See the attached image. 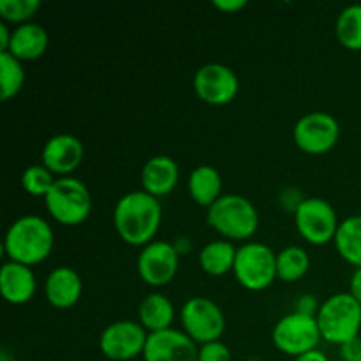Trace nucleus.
Masks as SVG:
<instances>
[{
    "instance_id": "29",
    "label": "nucleus",
    "mask_w": 361,
    "mask_h": 361,
    "mask_svg": "<svg viewBox=\"0 0 361 361\" xmlns=\"http://www.w3.org/2000/svg\"><path fill=\"white\" fill-rule=\"evenodd\" d=\"M197 361H231V351L221 341L208 342L200 345V358Z\"/></svg>"
},
{
    "instance_id": "5",
    "label": "nucleus",
    "mask_w": 361,
    "mask_h": 361,
    "mask_svg": "<svg viewBox=\"0 0 361 361\" xmlns=\"http://www.w3.org/2000/svg\"><path fill=\"white\" fill-rule=\"evenodd\" d=\"M48 214L63 226H78L88 219L92 212V194L88 187L74 176L56 178L51 190L44 197Z\"/></svg>"
},
{
    "instance_id": "12",
    "label": "nucleus",
    "mask_w": 361,
    "mask_h": 361,
    "mask_svg": "<svg viewBox=\"0 0 361 361\" xmlns=\"http://www.w3.org/2000/svg\"><path fill=\"white\" fill-rule=\"evenodd\" d=\"M194 92L203 102L212 106L229 104L240 92V80L231 67L210 62L196 71L192 80Z\"/></svg>"
},
{
    "instance_id": "20",
    "label": "nucleus",
    "mask_w": 361,
    "mask_h": 361,
    "mask_svg": "<svg viewBox=\"0 0 361 361\" xmlns=\"http://www.w3.org/2000/svg\"><path fill=\"white\" fill-rule=\"evenodd\" d=\"M137 321L148 334L169 330L175 321V307L162 293H150L145 296L137 309Z\"/></svg>"
},
{
    "instance_id": "18",
    "label": "nucleus",
    "mask_w": 361,
    "mask_h": 361,
    "mask_svg": "<svg viewBox=\"0 0 361 361\" xmlns=\"http://www.w3.org/2000/svg\"><path fill=\"white\" fill-rule=\"evenodd\" d=\"M180 180V168L175 159L159 154L148 159L141 168V185L145 192L154 197L166 196L176 187Z\"/></svg>"
},
{
    "instance_id": "28",
    "label": "nucleus",
    "mask_w": 361,
    "mask_h": 361,
    "mask_svg": "<svg viewBox=\"0 0 361 361\" xmlns=\"http://www.w3.org/2000/svg\"><path fill=\"white\" fill-rule=\"evenodd\" d=\"M39 7V0H0V16L6 23H14L18 27L28 23Z\"/></svg>"
},
{
    "instance_id": "14",
    "label": "nucleus",
    "mask_w": 361,
    "mask_h": 361,
    "mask_svg": "<svg viewBox=\"0 0 361 361\" xmlns=\"http://www.w3.org/2000/svg\"><path fill=\"white\" fill-rule=\"evenodd\" d=\"M200 348L196 342L182 330L157 331L148 334L143 351L145 361H197Z\"/></svg>"
},
{
    "instance_id": "26",
    "label": "nucleus",
    "mask_w": 361,
    "mask_h": 361,
    "mask_svg": "<svg viewBox=\"0 0 361 361\" xmlns=\"http://www.w3.org/2000/svg\"><path fill=\"white\" fill-rule=\"evenodd\" d=\"M25 83L23 62L13 56L11 53H0V97L2 101H9Z\"/></svg>"
},
{
    "instance_id": "6",
    "label": "nucleus",
    "mask_w": 361,
    "mask_h": 361,
    "mask_svg": "<svg viewBox=\"0 0 361 361\" xmlns=\"http://www.w3.org/2000/svg\"><path fill=\"white\" fill-rule=\"evenodd\" d=\"M233 274L247 291H263L277 279V254L261 242H245L236 250Z\"/></svg>"
},
{
    "instance_id": "1",
    "label": "nucleus",
    "mask_w": 361,
    "mask_h": 361,
    "mask_svg": "<svg viewBox=\"0 0 361 361\" xmlns=\"http://www.w3.org/2000/svg\"><path fill=\"white\" fill-rule=\"evenodd\" d=\"M161 222V201L145 190L123 194L113 210V226L127 245L145 247L154 242Z\"/></svg>"
},
{
    "instance_id": "3",
    "label": "nucleus",
    "mask_w": 361,
    "mask_h": 361,
    "mask_svg": "<svg viewBox=\"0 0 361 361\" xmlns=\"http://www.w3.org/2000/svg\"><path fill=\"white\" fill-rule=\"evenodd\" d=\"M207 222L224 240H249L259 226L252 201L240 194H224L207 210Z\"/></svg>"
},
{
    "instance_id": "16",
    "label": "nucleus",
    "mask_w": 361,
    "mask_h": 361,
    "mask_svg": "<svg viewBox=\"0 0 361 361\" xmlns=\"http://www.w3.org/2000/svg\"><path fill=\"white\" fill-rule=\"evenodd\" d=\"M37 289V281L27 264L6 261L0 268V293L11 305H23L30 302Z\"/></svg>"
},
{
    "instance_id": "27",
    "label": "nucleus",
    "mask_w": 361,
    "mask_h": 361,
    "mask_svg": "<svg viewBox=\"0 0 361 361\" xmlns=\"http://www.w3.org/2000/svg\"><path fill=\"white\" fill-rule=\"evenodd\" d=\"M56 182L55 175L46 168L44 164H32L21 175V187L30 196L46 197L51 190L53 183Z\"/></svg>"
},
{
    "instance_id": "30",
    "label": "nucleus",
    "mask_w": 361,
    "mask_h": 361,
    "mask_svg": "<svg viewBox=\"0 0 361 361\" xmlns=\"http://www.w3.org/2000/svg\"><path fill=\"white\" fill-rule=\"evenodd\" d=\"M319 302L314 295H302L295 303V312L307 314V316H317L319 312Z\"/></svg>"
},
{
    "instance_id": "33",
    "label": "nucleus",
    "mask_w": 361,
    "mask_h": 361,
    "mask_svg": "<svg viewBox=\"0 0 361 361\" xmlns=\"http://www.w3.org/2000/svg\"><path fill=\"white\" fill-rule=\"evenodd\" d=\"M349 293L361 303V268H356L349 281Z\"/></svg>"
},
{
    "instance_id": "31",
    "label": "nucleus",
    "mask_w": 361,
    "mask_h": 361,
    "mask_svg": "<svg viewBox=\"0 0 361 361\" xmlns=\"http://www.w3.org/2000/svg\"><path fill=\"white\" fill-rule=\"evenodd\" d=\"M341 356L344 361H361V335L341 345Z\"/></svg>"
},
{
    "instance_id": "34",
    "label": "nucleus",
    "mask_w": 361,
    "mask_h": 361,
    "mask_svg": "<svg viewBox=\"0 0 361 361\" xmlns=\"http://www.w3.org/2000/svg\"><path fill=\"white\" fill-rule=\"evenodd\" d=\"M11 37H13V30L7 27L6 21H0V53L9 49Z\"/></svg>"
},
{
    "instance_id": "10",
    "label": "nucleus",
    "mask_w": 361,
    "mask_h": 361,
    "mask_svg": "<svg viewBox=\"0 0 361 361\" xmlns=\"http://www.w3.org/2000/svg\"><path fill=\"white\" fill-rule=\"evenodd\" d=\"M341 137V126L334 115L324 111H312L298 118L293 129L296 147L310 155L330 152Z\"/></svg>"
},
{
    "instance_id": "2",
    "label": "nucleus",
    "mask_w": 361,
    "mask_h": 361,
    "mask_svg": "<svg viewBox=\"0 0 361 361\" xmlns=\"http://www.w3.org/2000/svg\"><path fill=\"white\" fill-rule=\"evenodd\" d=\"M55 245L53 228L39 215H23L7 228L4 252L14 263L34 264L48 259Z\"/></svg>"
},
{
    "instance_id": "17",
    "label": "nucleus",
    "mask_w": 361,
    "mask_h": 361,
    "mask_svg": "<svg viewBox=\"0 0 361 361\" xmlns=\"http://www.w3.org/2000/svg\"><path fill=\"white\" fill-rule=\"evenodd\" d=\"M83 293L80 274L71 267H59L46 277L44 295L55 309H71L76 305Z\"/></svg>"
},
{
    "instance_id": "25",
    "label": "nucleus",
    "mask_w": 361,
    "mask_h": 361,
    "mask_svg": "<svg viewBox=\"0 0 361 361\" xmlns=\"http://www.w3.org/2000/svg\"><path fill=\"white\" fill-rule=\"evenodd\" d=\"M335 35L344 48L361 49V4L344 7L335 21Z\"/></svg>"
},
{
    "instance_id": "13",
    "label": "nucleus",
    "mask_w": 361,
    "mask_h": 361,
    "mask_svg": "<svg viewBox=\"0 0 361 361\" xmlns=\"http://www.w3.org/2000/svg\"><path fill=\"white\" fill-rule=\"evenodd\" d=\"M180 254L176 252L173 242L154 240L141 249L136 268L141 281L152 288H162L175 279Z\"/></svg>"
},
{
    "instance_id": "37",
    "label": "nucleus",
    "mask_w": 361,
    "mask_h": 361,
    "mask_svg": "<svg viewBox=\"0 0 361 361\" xmlns=\"http://www.w3.org/2000/svg\"><path fill=\"white\" fill-rule=\"evenodd\" d=\"M249 361H261V360H257V358H250Z\"/></svg>"
},
{
    "instance_id": "11",
    "label": "nucleus",
    "mask_w": 361,
    "mask_h": 361,
    "mask_svg": "<svg viewBox=\"0 0 361 361\" xmlns=\"http://www.w3.org/2000/svg\"><path fill=\"white\" fill-rule=\"evenodd\" d=\"M148 341V331L140 321H115L102 330L99 337V349L111 361H130L143 356Z\"/></svg>"
},
{
    "instance_id": "15",
    "label": "nucleus",
    "mask_w": 361,
    "mask_h": 361,
    "mask_svg": "<svg viewBox=\"0 0 361 361\" xmlns=\"http://www.w3.org/2000/svg\"><path fill=\"white\" fill-rule=\"evenodd\" d=\"M85 147L80 137L73 134H55L49 137L42 147V164L56 175L59 178L62 176H71L73 171L80 168L83 162Z\"/></svg>"
},
{
    "instance_id": "7",
    "label": "nucleus",
    "mask_w": 361,
    "mask_h": 361,
    "mask_svg": "<svg viewBox=\"0 0 361 361\" xmlns=\"http://www.w3.org/2000/svg\"><path fill=\"white\" fill-rule=\"evenodd\" d=\"M183 331L196 344L221 341L226 331V316L221 307L207 296H192L180 309Z\"/></svg>"
},
{
    "instance_id": "21",
    "label": "nucleus",
    "mask_w": 361,
    "mask_h": 361,
    "mask_svg": "<svg viewBox=\"0 0 361 361\" xmlns=\"http://www.w3.org/2000/svg\"><path fill=\"white\" fill-rule=\"evenodd\" d=\"M187 189H189L190 197L194 203L200 207L208 208L222 197V176L214 166L201 164L190 171L189 180H187Z\"/></svg>"
},
{
    "instance_id": "19",
    "label": "nucleus",
    "mask_w": 361,
    "mask_h": 361,
    "mask_svg": "<svg viewBox=\"0 0 361 361\" xmlns=\"http://www.w3.org/2000/svg\"><path fill=\"white\" fill-rule=\"evenodd\" d=\"M49 37L48 32L42 25L28 21V23L18 25L13 28V37H11V44L7 53L16 56L21 62L27 60H37L39 56L44 55L48 49Z\"/></svg>"
},
{
    "instance_id": "36",
    "label": "nucleus",
    "mask_w": 361,
    "mask_h": 361,
    "mask_svg": "<svg viewBox=\"0 0 361 361\" xmlns=\"http://www.w3.org/2000/svg\"><path fill=\"white\" fill-rule=\"evenodd\" d=\"M173 245H175L176 252H178L180 256H185V254L190 252V240L187 238V236L176 238V242H173Z\"/></svg>"
},
{
    "instance_id": "23",
    "label": "nucleus",
    "mask_w": 361,
    "mask_h": 361,
    "mask_svg": "<svg viewBox=\"0 0 361 361\" xmlns=\"http://www.w3.org/2000/svg\"><path fill=\"white\" fill-rule=\"evenodd\" d=\"M334 243L342 259L361 268V215H351L338 224Z\"/></svg>"
},
{
    "instance_id": "8",
    "label": "nucleus",
    "mask_w": 361,
    "mask_h": 361,
    "mask_svg": "<svg viewBox=\"0 0 361 361\" xmlns=\"http://www.w3.org/2000/svg\"><path fill=\"white\" fill-rule=\"evenodd\" d=\"M321 338L323 337H321L316 316H307L300 312L286 314L275 323L274 331H271V341L275 348L293 358L317 349Z\"/></svg>"
},
{
    "instance_id": "35",
    "label": "nucleus",
    "mask_w": 361,
    "mask_h": 361,
    "mask_svg": "<svg viewBox=\"0 0 361 361\" xmlns=\"http://www.w3.org/2000/svg\"><path fill=\"white\" fill-rule=\"evenodd\" d=\"M295 361H330V360H328V356L324 355L323 351H319V349H314V351L305 353V355L296 356Z\"/></svg>"
},
{
    "instance_id": "24",
    "label": "nucleus",
    "mask_w": 361,
    "mask_h": 361,
    "mask_svg": "<svg viewBox=\"0 0 361 361\" xmlns=\"http://www.w3.org/2000/svg\"><path fill=\"white\" fill-rule=\"evenodd\" d=\"M310 270V256L303 247L289 245L277 252V279L282 282L300 281Z\"/></svg>"
},
{
    "instance_id": "32",
    "label": "nucleus",
    "mask_w": 361,
    "mask_h": 361,
    "mask_svg": "<svg viewBox=\"0 0 361 361\" xmlns=\"http://www.w3.org/2000/svg\"><path fill=\"white\" fill-rule=\"evenodd\" d=\"M247 0H214V7L224 11V13H236L247 7Z\"/></svg>"
},
{
    "instance_id": "4",
    "label": "nucleus",
    "mask_w": 361,
    "mask_h": 361,
    "mask_svg": "<svg viewBox=\"0 0 361 361\" xmlns=\"http://www.w3.org/2000/svg\"><path fill=\"white\" fill-rule=\"evenodd\" d=\"M316 319L321 337L342 345L361 335V303L351 293H337L321 303Z\"/></svg>"
},
{
    "instance_id": "22",
    "label": "nucleus",
    "mask_w": 361,
    "mask_h": 361,
    "mask_svg": "<svg viewBox=\"0 0 361 361\" xmlns=\"http://www.w3.org/2000/svg\"><path fill=\"white\" fill-rule=\"evenodd\" d=\"M236 247L229 240H214L208 242L200 250V267L204 274L212 277H222V275L233 271L236 259Z\"/></svg>"
},
{
    "instance_id": "9",
    "label": "nucleus",
    "mask_w": 361,
    "mask_h": 361,
    "mask_svg": "<svg viewBox=\"0 0 361 361\" xmlns=\"http://www.w3.org/2000/svg\"><path fill=\"white\" fill-rule=\"evenodd\" d=\"M295 224L303 240L310 245H326L334 242L338 229L335 208L323 197H305L295 210Z\"/></svg>"
}]
</instances>
